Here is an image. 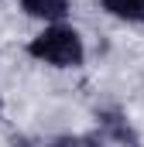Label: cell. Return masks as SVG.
Here are the masks:
<instances>
[{"mask_svg": "<svg viewBox=\"0 0 144 147\" xmlns=\"http://www.w3.org/2000/svg\"><path fill=\"white\" fill-rule=\"evenodd\" d=\"M28 55L38 58V62H45V65H55V69H75V65H82L86 48H82V38H79L75 28L55 21L38 38L28 41Z\"/></svg>", "mask_w": 144, "mask_h": 147, "instance_id": "cell-1", "label": "cell"}, {"mask_svg": "<svg viewBox=\"0 0 144 147\" xmlns=\"http://www.w3.org/2000/svg\"><path fill=\"white\" fill-rule=\"evenodd\" d=\"M21 7H24L28 17L48 21V24L65 21V14H69V0H21Z\"/></svg>", "mask_w": 144, "mask_h": 147, "instance_id": "cell-2", "label": "cell"}, {"mask_svg": "<svg viewBox=\"0 0 144 147\" xmlns=\"http://www.w3.org/2000/svg\"><path fill=\"white\" fill-rule=\"evenodd\" d=\"M103 10L120 21H144V0H100Z\"/></svg>", "mask_w": 144, "mask_h": 147, "instance_id": "cell-3", "label": "cell"}]
</instances>
